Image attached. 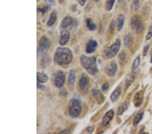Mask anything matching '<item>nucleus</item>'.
<instances>
[{"label":"nucleus","instance_id":"nucleus-21","mask_svg":"<svg viewBox=\"0 0 152 134\" xmlns=\"http://www.w3.org/2000/svg\"><path fill=\"white\" fill-rule=\"evenodd\" d=\"M86 23H87V26L90 31H94L96 29V25L94 23V22L91 18H87L86 19Z\"/></svg>","mask_w":152,"mask_h":134},{"label":"nucleus","instance_id":"nucleus-7","mask_svg":"<svg viewBox=\"0 0 152 134\" xmlns=\"http://www.w3.org/2000/svg\"><path fill=\"white\" fill-rule=\"evenodd\" d=\"M50 45V40L47 37L43 35L39 40V48H38V52L39 53H43L48 50Z\"/></svg>","mask_w":152,"mask_h":134},{"label":"nucleus","instance_id":"nucleus-13","mask_svg":"<svg viewBox=\"0 0 152 134\" xmlns=\"http://www.w3.org/2000/svg\"><path fill=\"white\" fill-rule=\"evenodd\" d=\"M92 94L93 96H94V97L96 99V100L97 102V103L99 104H102L103 102L105 100V97L104 96V95L102 94V92L99 89H93L92 90Z\"/></svg>","mask_w":152,"mask_h":134},{"label":"nucleus","instance_id":"nucleus-35","mask_svg":"<svg viewBox=\"0 0 152 134\" xmlns=\"http://www.w3.org/2000/svg\"><path fill=\"white\" fill-rule=\"evenodd\" d=\"M150 62H151V63H152V56H151V60H150Z\"/></svg>","mask_w":152,"mask_h":134},{"label":"nucleus","instance_id":"nucleus-32","mask_svg":"<svg viewBox=\"0 0 152 134\" xmlns=\"http://www.w3.org/2000/svg\"><path fill=\"white\" fill-rule=\"evenodd\" d=\"M77 1H78V3L80 5V6H85L87 0H77Z\"/></svg>","mask_w":152,"mask_h":134},{"label":"nucleus","instance_id":"nucleus-8","mask_svg":"<svg viewBox=\"0 0 152 134\" xmlns=\"http://www.w3.org/2000/svg\"><path fill=\"white\" fill-rule=\"evenodd\" d=\"M131 27L134 33H141L143 29V25L142 23L141 18L139 16H134L132 18L131 20Z\"/></svg>","mask_w":152,"mask_h":134},{"label":"nucleus","instance_id":"nucleus-12","mask_svg":"<svg viewBox=\"0 0 152 134\" xmlns=\"http://www.w3.org/2000/svg\"><path fill=\"white\" fill-rule=\"evenodd\" d=\"M114 110H110L107 112L105 114V115L104 117L102 119V123L103 125H107L108 124L110 123V122L112 121V119H113L114 117Z\"/></svg>","mask_w":152,"mask_h":134},{"label":"nucleus","instance_id":"nucleus-24","mask_svg":"<svg viewBox=\"0 0 152 134\" xmlns=\"http://www.w3.org/2000/svg\"><path fill=\"white\" fill-rule=\"evenodd\" d=\"M128 106H129V104L127 103H124L123 104H122V105L119 107L118 111V115L120 116V115H121V114H123L124 112L126 111L127 108H128Z\"/></svg>","mask_w":152,"mask_h":134},{"label":"nucleus","instance_id":"nucleus-34","mask_svg":"<svg viewBox=\"0 0 152 134\" xmlns=\"http://www.w3.org/2000/svg\"><path fill=\"white\" fill-rule=\"evenodd\" d=\"M58 1H59V2H60V4H62V2H63L64 1V0H58Z\"/></svg>","mask_w":152,"mask_h":134},{"label":"nucleus","instance_id":"nucleus-29","mask_svg":"<svg viewBox=\"0 0 152 134\" xmlns=\"http://www.w3.org/2000/svg\"><path fill=\"white\" fill-rule=\"evenodd\" d=\"M149 45H145L143 48V56H145L148 54V50H149Z\"/></svg>","mask_w":152,"mask_h":134},{"label":"nucleus","instance_id":"nucleus-17","mask_svg":"<svg viewBox=\"0 0 152 134\" xmlns=\"http://www.w3.org/2000/svg\"><path fill=\"white\" fill-rule=\"evenodd\" d=\"M37 79L39 83H45L48 81V77L45 73L37 72Z\"/></svg>","mask_w":152,"mask_h":134},{"label":"nucleus","instance_id":"nucleus-20","mask_svg":"<svg viewBox=\"0 0 152 134\" xmlns=\"http://www.w3.org/2000/svg\"><path fill=\"white\" fill-rule=\"evenodd\" d=\"M133 37H132L131 35H130V34H128V35H125L124 37V44L126 48H129L132 45V44H133Z\"/></svg>","mask_w":152,"mask_h":134},{"label":"nucleus","instance_id":"nucleus-26","mask_svg":"<svg viewBox=\"0 0 152 134\" xmlns=\"http://www.w3.org/2000/svg\"><path fill=\"white\" fill-rule=\"evenodd\" d=\"M115 0H107L106 4H105V8L107 11L112 10V8H113Z\"/></svg>","mask_w":152,"mask_h":134},{"label":"nucleus","instance_id":"nucleus-6","mask_svg":"<svg viewBox=\"0 0 152 134\" xmlns=\"http://www.w3.org/2000/svg\"><path fill=\"white\" fill-rule=\"evenodd\" d=\"M89 78L86 73H82L80 76L79 83H78V86L79 89L83 93H86L89 89Z\"/></svg>","mask_w":152,"mask_h":134},{"label":"nucleus","instance_id":"nucleus-1","mask_svg":"<svg viewBox=\"0 0 152 134\" xmlns=\"http://www.w3.org/2000/svg\"><path fill=\"white\" fill-rule=\"evenodd\" d=\"M72 53L69 48L60 47L56 50L53 59L57 64L64 66L69 64L72 62Z\"/></svg>","mask_w":152,"mask_h":134},{"label":"nucleus","instance_id":"nucleus-19","mask_svg":"<svg viewBox=\"0 0 152 134\" xmlns=\"http://www.w3.org/2000/svg\"><path fill=\"white\" fill-rule=\"evenodd\" d=\"M56 19H57V12L56 11H53L50 14V18L48 21V26H51L53 24L56 23Z\"/></svg>","mask_w":152,"mask_h":134},{"label":"nucleus","instance_id":"nucleus-15","mask_svg":"<svg viewBox=\"0 0 152 134\" xmlns=\"http://www.w3.org/2000/svg\"><path fill=\"white\" fill-rule=\"evenodd\" d=\"M68 85L70 87H73L75 86V83L76 81V73L74 70H70L68 73Z\"/></svg>","mask_w":152,"mask_h":134},{"label":"nucleus","instance_id":"nucleus-23","mask_svg":"<svg viewBox=\"0 0 152 134\" xmlns=\"http://www.w3.org/2000/svg\"><path fill=\"white\" fill-rule=\"evenodd\" d=\"M140 7V1L139 0H133L131 8L133 11H136Z\"/></svg>","mask_w":152,"mask_h":134},{"label":"nucleus","instance_id":"nucleus-18","mask_svg":"<svg viewBox=\"0 0 152 134\" xmlns=\"http://www.w3.org/2000/svg\"><path fill=\"white\" fill-rule=\"evenodd\" d=\"M124 16L123 14H119L118 16L117 19V26H118V31H121L122 27H123L124 23Z\"/></svg>","mask_w":152,"mask_h":134},{"label":"nucleus","instance_id":"nucleus-2","mask_svg":"<svg viewBox=\"0 0 152 134\" xmlns=\"http://www.w3.org/2000/svg\"><path fill=\"white\" fill-rule=\"evenodd\" d=\"M80 63L85 70L91 75H96L98 72V68L95 57H89L82 55L80 57Z\"/></svg>","mask_w":152,"mask_h":134},{"label":"nucleus","instance_id":"nucleus-3","mask_svg":"<svg viewBox=\"0 0 152 134\" xmlns=\"http://www.w3.org/2000/svg\"><path fill=\"white\" fill-rule=\"evenodd\" d=\"M121 40L119 39H117L116 41H115V43H114L112 45H110L109 48L105 49L104 52V58L107 59V58H112L115 56L118 53V52L120 48H121Z\"/></svg>","mask_w":152,"mask_h":134},{"label":"nucleus","instance_id":"nucleus-10","mask_svg":"<svg viewBox=\"0 0 152 134\" xmlns=\"http://www.w3.org/2000/svg\"><path fill=\"white\" fill-rule=\"evenodd\" d=\"M75 23H76L75 19H74L69 16H66L64 18L62 23H61V28L62 29H67L68 27H70V26H72V25H74V24H75Z\"/></svg>","mask_w":152,"mask_h":134},{"label":"nucleus","instance_id":"nucleus-22","mask_svg":"<svg viewBox=\"0 0 152 134\" xmlns=\"http://www.w3.org/2000/svg\"><path fill=\"white\" fill-rule=\"evenodd\" d=\"M143 112H141V113H137V115L135 116V117H134V119L133 125H137V124H138L139 122L141 121L142 118H143Z\"/></svg>","mask_w":152,"mask_h":134},{"label":"nucleus","instance_id":"nucleus-31","mask_svg":"<svg viewBox=\"0 0 152 134\" xmlns=\"http://www.w3.org/2000/svg\"><path fill=\"white\" fill-rule=\"evenodd\" d=\"M44 1L47 3L48 6H51V5L54 4V0H44Z\"/></svg>","mask_w":152,"mask_h":134},{"label":"nucleus","instance_id":"nucleus-5","mask_svg":"<svg viewBox=\"0 0 152 134\" xmlns=\"http://www.w3.org/2000/svg\"><path fill=\"white\" fill-rule=\"evenodd\" d=\"M65 74L62 70H58L53 75V82L56 87L60 88L62 87L65 82Z\"/></svg>","mask_w":152,"mask_h":134},{"label":"nucleus","instance_id":"nucleus-28","mask_svg":"<svg viewBox=\"0 0 152 134\" xmlns=\"http://www.w3.org/2000/svg\"><path fill=\"white\" fill-rule=\"evenodd\" d=\"M119 60H120V62H124L125 60H126V54L124 53V52H122V53L120 54Z\"/></svg>","mask_w":152,"mask_h":134},{"label":"nucleus","instance_id":"nucleus-9","mask_svg":"<svg viewBox=\"0 0 152 134\" xmlns=\"http://www.w3.org/2000/svg\"><path fill=\"white\" fill-rule=\"evenodd\" d=\"M105 72L110 77H114L118 71V65L116 61H112L105 67Z\"/></svg>","mask_w":152,"mask_h":134},{"label":"nucleus","instance_id":"nucleus-4","mask_svg":"<svg viewBox=\"0 0 152 134\" xmlns=\"http://www.w3.org/2000/svg\"><path fill=\"white\" fill-rule=\"evenodd\" d=\"M81 106L78 100L76 98L71 100L69 106V113L72 117H78L81 113Z\"/></svg>","mask_w":152,"mask_h":134},{"label":"nucleus","instance_id":"nucleus-16","mask_svg":"<svg viewBox=\"0 0 152 134\" xmlns=\"http://www.w3.org/2000/svg\"><path fill=\"white\" fill-rule=\"evenodd\" d=\"M121 94V88L120 86H118L116 89H115L114 91L112 92V94L110 96V100L114 102H116L118 99L119 98Z\"/></svg>","mask_w":152,"mask_h":134},{"label":"nucleus","instance_id":"nucleus-37","mask_svg":"<svg viewBox=\"0 0 152 134\" xmlns=\"http://www.w3.org/2000/svg\"><path fill=\"white\" fill-rule=\"evenodd\" d=\"M119 1H122V0H119Z\"/></svg>","mask_w":152,"mask_h":134},{"label":"nucleus","instance_id":"nucleus-33","mask_svg":"<svg viewBox=\"0 0 152 134\" xmlns=\"http://www.w3.org/2000/svg\"><path fill=\"white\" fill-rule=\"evenodd\" d=\"M37 88L38 89H43L45 88V87L43 86V85H42L40 84V83H39V82H38V83H37Z\"/></svg>","mask_w":152,"mask_h":134},{"label":"nucleus","instance_id":"nucleus-36","mask_svg":"<svg viewBox=\"0 0 152 134\" xmlns=\"http://www.w3.org/2000/svg\"><path fill=\"white\" fill-rule=\"evenodd\" d=\"M95 1H96V2H98V1H100V0H95Z\"/></svg>","mask_w":152,"mask_h":134},{"label":"nucleus","instance_id":"nucleus-25","mask_svg":"<svg viewBox=\"0 0 152 134\" xmlns=\"http://www.w3.org/2000/svg\"><path fill=\"white\" fill-rule=\"evenodd\" d=\"M140 57L138 56L137 58H136L135 59H134V62L133 63V66H132V70H133V72H134V70H135L137 68L139 67V64H140Z\"/></svg>","mask_w":152,"mask_h":134},{"label":"nucleus","instance_id":"nucleus-14","mask_svg":"<svg viewBox=\"0 0 152 134\" xmlns=\"http://www.w3.org/2000/svg\"><path fill=\"white\" fill-rule=\"evenodd\" d=\"M97 46V41L94 40H91L89 42H88L87 47H86V53H88V54H91V53L94 52Z\"/></svg>","mask_w":152,"mask_h":134},{"label":"nucleus","instance_id":"nucleus-30","mask_svg":"<svg viewBox=\"0 0 152 134\" xmlns=\"http://www.w3.org/2000/svg\"><path fill=\"white\" fill-rule=\"evenodd\" d=\"M108 87H109V84L107 83H105L103 85L102 89L103 91H106V90H107V89H108Z\"/></svg>","mask_w":152,"mask_h":134},{"label":"nucleus","instance_id":"nucleus-11","mask_svg":"<svg viewBox=\"0 0 152 134\" xmlns=\"http://www.w3.org/2000/svg\"><path fill=\"white\" fill-rule=\"evenodd\" d=\"M70 39V33L67 30H62L60 33V45H65L67 44L68 41Z\"/></svg>","mask_w":152,"mask_h":134},{"label":"nucleus","instance_id":"nucleus-27","mask_svg":"<svg viewBox=\"0 0 152 134\" xmlns=\"http://www.w3.org/2000/svg\"><path fill=\"white\" fill-rule=\"evenodd\" d=\"M152 37V24H151L150 27L149 29V31L146 36V40H149Z\"/></svg>","mask_w":152,"mask_h":134}]
</instances>
